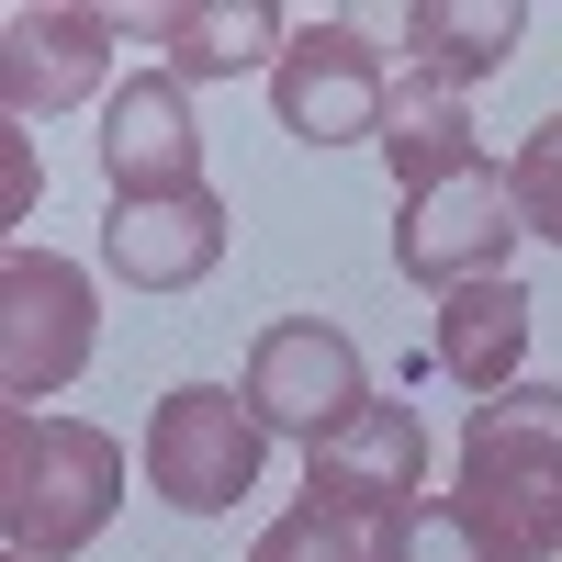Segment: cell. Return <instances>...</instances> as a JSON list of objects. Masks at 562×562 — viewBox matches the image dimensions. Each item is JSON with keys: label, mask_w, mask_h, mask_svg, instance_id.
<instances>
[{"label": "cell", "mask_w": 562, "mask_h": 562, "mask_svg": "<svg viewBox=\"0 0 562 562\" xmlns=\"http://www.w3.org/2000/svg\"><path fill=\"white\" fill-rule=\"evenodd\" d=\"M124 506V450L113 428H79V416L45 405H0V529L23 562H68L113 529Z\"/></svg>", "instance_id": "6da1fadb"}, {"label": "cell", "mask_w": 562, "mask_h": 562, "mask_svg": "<svg viewBox=\"0 0 562 562\" xmlns=\"http://www.w3.org/2000/svg\"><path fill=\"white\" fill-rule=\"evenodd\" d=\"M461 506L506 562H562V394L518 383L461 428Z\"/></svg>", "instance_id": "7a4b0ae2"}, {"label": "cell", "mask_w": 562, "mask_h": 562, "mask_svg": "<svg viewBox=\"0 0 562 562\" xmlns=\"http://www.w3.org/2000/svg\"><path fill=\"white\" fill-rule=\"evenodd\" d=\"M259 405L225 394V383H169L158 416H147V484L180 506V518H225L248 484H259Z\"/></svg>", "instance_id": "3957f363"}, {"label": "cell", "mask_w": 562, "mask_h": 562, "mask_svg": "<svg viewBox=\"0 0 562 562\" xmlns=\"http://www.w3.org/2000/svg\"><path fill=\"white\" fill-rule=\"evenodd\" d=\"M90 338H102V304H90V270L57 248H12L0 259V394L45 405L79 383Z\"/></svg>", "instance_id": "277c9868"}, {"label": "cell", "mask_w": 562, "mask_h": 562, "mask_svg": "<svg viewBox=\"0 0 562 562\" xmlns=\"http://www.w3.org/2000/svg\"><path fill=\"white\" fill-rule=\"evenodd\" d=\"M270 113L281 135H304V147H383V124H394V68H383V45H371V23H304L293 45H281V68H270Z\"/></svg>", "instance_id": "5b68a950"}, {"label": "cell", "mask_w": 562, "mask_h": 562, "mask_svg": "<svg viewBox=\"0 0 562 562\" xmlns=\"http://www.w3.org/2000/svg\"><path fill=\"white\" fill-rule=\"evenodd\" d=\"M248 405H259V428L270 439H304V450H326L349 428V416L371 405V371H360V349H349V326H326V315H281V326H259V349H248V383H237Z\"/></svg>", "instance_id": "8992f818"}, {"label": "cell", "mask_w": 562, "mask_h": 562, "mask_svg": "<svg viewBox=\"0 0 562 562\" xmlns=\"http://www.w3.org/2000/svg\"><path fill=\"white\" fill-rule=\"evenodd\" d=\"M518 192H506V169L473 158L461 180H428V192H405L394 214V270L428 281V293H461V281H506V248H518Z\"/></svg>", "instance_id": "52a82bcc"}, {"label": "cell", "mask_w": 562, "mask_h": 562, "mask_svg": "<svg viewBox=\"0 0 562 562\" xmlns=\"http://www.w3.org/2000/svg\"><path fill=\"white\" fill-rule=\"evenodd\" d=\"M102 180H113V203L214 192V180H203V124H192V79L135 68L113 102H102Z\"/></svg>", "instance_id": "ba28073f"}, {"label": "cell", "mask_w": 562, "mask_h": 562, "mask_svg": "<svg viewBox=\"0 0 562 562\" xmlns=\"http://www.w3.org/2000/svg\"><path fill=\"white\" fill-rule=\"evenodd\" d=\"M113 12H90V0H23L12 23H0V102H12V124L34 113H68L102 90L113 68Z\"/></svg>", "instance_id": "9c48e42d"}, {"label": "cell", "mask_w": 562, "mask_h": 562, "mask_svg": "<svg viewBox=\"0 0 562 562\" xmlns=\"http://www.w3.org/2000/svg\"><path fill=\"white\" fill-rule=\"evenodd\" d=\"M416 484H428V428H416V405H394V394H371L326 450H304V495L360 506V518H405Z\"/></svg>", "instance_id": "30bf717a"}, {"label": "cell", "mask_w": 562, "mask_h": 562, "mask_svg": "<svg viewBox=\"0 0 562 562\" xmlns=\"http://www.w3.org/2000/svg\"><path fill=\"white\" fill-rule=\"evenodd\" d=\"M225 192H180V203H113L102 214V270L135 281V293H192V281L225 259Z\"/></svg>", "instance_id": "8fae6325"}, {"label": "cell", "mask_w": 562, "mask_h": 562, "mask_svg": "<svg viewBox=\"0 0 562 562\" xmlns=\"http://www.w3.org/2000/svg\"><path fill=\"white\" fill-rule=\"evenodd\" d=\"M135 34H158L169 79H237V68H281V45H293V23H281L270 0H158V12H135Z\"/></svg>", "instance_id": "7c38bea8"}, {"label": "cell", "mask_w": 562, "mask_h": 562, "mask_svg": "<svg viewBox=\"0 0 562 562\" xmlns=\"http://www.w3.org/2000/svg\"><path fill=\"white\" fill-rule=\"evenodd\" d=\"M383 34H405V68H428V79H450V90H473V79H495L506 57H518L529 12H518V0H405Z\"/></svg>", "instance_id": "4fadbf2b"}, {"label": "cell", "mask_w": 562, "mask_h": 562, "mask_svg": "<svg viewBox=\"0 0 562 562\" xmlns=\"http://www.w3.org/2000/svg\"><path fill=\"white\" fill-rule=\"evenodd\" d=\"M518 360H529V293L518 281H461L439 304V371L461 394H518Z\"/></svg>", "instance_id": "5bb4252c"}, {"label": "cell", "mask_w": 562, "mask_h": 562, "mask_svg": "<svg viewBox=\"0 0 562 562\" xmlns=\"http://www.w3.org/2000/svg\"><path fill=\"white\" fill-rule=\"evenodd\" d=\"M383 158H394V192H428V180H461L484 147H473V102L450 79L405 68L394 79V124H383Z\"/></svg>", "instance_id": "9a60e30c"}, {"label": "cell", "mask_w": 562, "mask_h": 562, "mask_svg": "<svg viewBox=\"0 0 562 562\" xmlns=\"http://www.w3.org/2000/svg\"><path fill=\"white\" fill-rule=\"evenodd\" d=\"M248 562H383V518H360V506H326V495H304L281 529H259V551Z\"/></svg>", "instance_id": "2e32d148"}, {"label": "cell", "mask_w": 562, "mask_h": 562, "mask_svg": "<svg viewBox=\"0 0 562 562\" xmlns=\"http://www.w3.org/2000/svg\"><path fill=\"white\" fill-rule=\"evenodd\" d=\"M383 562H506L461 495H416L405 518H383Z\"/></svg>", "instance_id": "e0dca14e"}, {"label": "cell", "mask_w": 562, "mask_h": 562, "mask_svg": "<svg viewBox=\"0 0 562 562\" xmlns=\"http://www.w3.org/2000/svg\"><path fill=\"white\" fill-rule=\"evenodd\" d=\"M506 192H518V225H529V237L562 248V113H540V124L518 135V158H506Z\"/></svg>", "instance_id": "ac0fdd59"}, {"label": "cell", "mask_w": 562, "mask_h": 562, "mask_svg": "<svg viewBox=\"0 0 562 562\" xmlns=\"http://www.w3.org/2000/svg\"><path fill=\"white\" fill-rule=\"evenodd\" d=\"M0 562H23V551H0Z\"/></svg>", "instance_id": "d6986e66"}]
</instances>
